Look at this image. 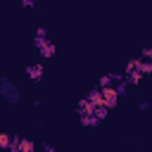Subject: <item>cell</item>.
I'll use <instances>...</instances> for the list:
<instances>
[{
  "label": "cell",
  "instance_id": "cell-1",
  "mask_svg": "<svg viewBox=\"0 0 152 152\" xmlns=\"http://www.w3.org/2000/svg\"><path fill=\"white\" fill-rule=\"evenodd\" d=\"M0 88H2V97H5L7 102H17V100H19V88H14L7 78L0 81Z\"/></svg>",
  "mask_w": 152,
  "mask_h": 152
},
{
  "label": "cell",
  "instance_id": "cell-2",
  "mask_svg": "<svg viewBox=\"0 0 152 152\" xmlns=\"http://www.w3.org/2000/svg\"><path fill=\"white\" fill-rule=\"evenodd\" d=\"M10 152H33V142L26 140V138H14Z\"/></svg>",
  "mask_w": 152,
  "mask_h": 152
},
{
  "label": "cell",
  "instance_id": "cell-3",
  "mask_svg": "<svg viewBox=\"0 0 152 152\" xmlns=\"http://www.w3.org/2000/svg\"><path fill=\"white\" fill-rule=\"evenodd\" d=\"M26 74H28V78H33V81H40V76H43V64H28V66H26Z\"/></svg>",
  "mask_w": 152,
  "mask_h": 152
},
{
  "label": "cell",
  "instance_id": "cell-4",
  "mask_svg": "<svg viewBox=\"0 0 152 152\" xmlns=\"http://www.w3.org/2000/svg\"><path fill=\"white\" fill-rule=\"evenodd\" d=\"M52 52H55V45H52V43H43V45H40V55L48 57V55H52Z\"/></svg>",
  "mask_w": 152,
  "mask_h": 152
},
{
  "label": "cell",
  "instance_id": "cell-5",
  "mask_svg": "<svg viewBox=\"0 0 152 152\" xmlns=\"http://www.w3.org/2000/svg\"><path fill=\"white\" fill-rule=\"evenodd\" d=\"M12 142H14V138H10L7 133H5V135H0V145H2L5 150H10V147H12Z\"/></svg>",
  "mask_w": 152,
  "mask_h": 152
},
{
  "label": "cell",
  "instance_id": "cell-6",
  "mask_svg": "<svg viewBox=\"0 0 152 152\" xmlns=\"http://www.w3.org/2000/svg\"><path fill=\"white\" fill-rule=\"evenodd\" d=\"M43 150H45V152H55V147H52V145H48V142L43 145Z\"/></svg>",
  "mask_w": 152,
  "mask_h": 152
},
{
  "label": "cell",
  "instance_id": "cell-7",
  "mask_svg": "<svg viewBox=\"0 0 152 152\" xmlns=\"http://www.w3.org/2000/svg\"><path fill=\"white\" fill-rule=\"evenodd\" d=\"M33 2H36V0H21V5H24V7H31Z\"/></svg>",
  "mask_w": 152,
  "mask_h": 152
}]
</instances>
